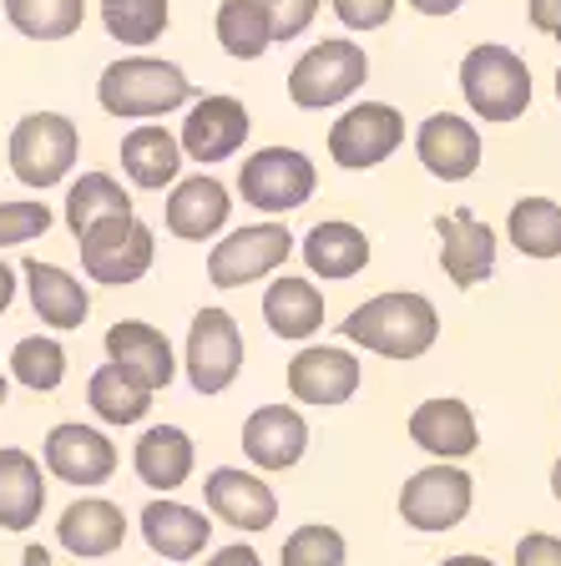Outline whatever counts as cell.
Returning <instances> with one entry per match:
<instances>
[{"label":"cell","instance_id":"cell-37","mask_svg":"<svg viewBox=\"0 0 561 566\" xmlns=\"http://www.w3.org/2000/svg\"><path fill=\"white\" fill-rule=\"evenodd\" d=\"M344 552L350 546H344L340 531L309 521L283 542V566H344Z\"/></svg>","mask_w":561,"mask_h":566},{"label":"cell","instance_id":"cell-41","mask_svg":"<svg viewBox=\"0 0 561 566\" xmlns=\"http://www.w3.org/2000/svg\"><path fill=\"white\" fill-rule=\"evenodd\" d=\"M516 566H561V536L551 531H531L516 542Z\"/></svg>","mask_w":561,"mask_h":566},{"label":"cell","instance_id":"cell-6","mask_svg":"<svg viewBox=\"0 0 561 566\" xmlns=\"http://www.w3.org/2000/svg\"><path fill=\"white\" fill-rule=\"evenodd\" d=\"M76 153H82V132L61 112H31L11 132V172L21 177L25 188H41V192L56 188L61 177L76 167Z\"/></svg>","mask_w":561,"mask_h":566},{"label":"cell","instance_id":"cell-26","mask_svg":"<svg viewBox=\"0 0 561 566\" xmlns=\"http://www.w3.org/2000/svg\"><path fill=\"white\" fill-rule=\"evenodd\" d=\"M299 253H304L309 273H319V279H354L370 263V238H364V228L329 218V223L309 228Z\"/></svg>","mask_w":561,"mask_h":566},{"label":"cell","instance_id":"cell-4","mask_svg":"<svg viewBox=\"0 0 561 566\" xmlns=\"http://www.w3.org/2000/svg\"><path fill=\"white\" fill-rule=\"evenodd\" d=\"M364 82H370V56H364V46L329 35V41H314L304 56L293 61L289 102L304 106V112H324V106L350 102Z\"/></svg>","mask_w":561,"mask_h":566},{"label":"cell","instance_id":"cell-1","mask_svg":"<svg viewBox=\"0 0 561 566\" xmlns=\"http://www.w3.org/2000/svg\"><path fill=\"white\" fill-rule=\"evenodd\" d=\"M340 334L385 359H420L440 339V314L425 294H374L344 318Z\"/></svg>","mask_w":561,"mask_h":566},{"label":"cell","instance_id":"cell-38","mask_svg":"<svg viewBox=\"0 0 561 566\" xmlns=\"http://www.w3.org/2000/svg\"><path fill=\"white\" fill-rule=\"evenodd\" d=\"M51 228V208L46 202H0V248L31 243Z\"/></svg>","mask_w":561,"mask_h":566},{"label":"cell","instance_id":"cell-47","mask_svg":"<svg viewBox=\"0 0 561 566\" xmlns=\"http://www.w3.org/2000/svg\"><path fill=\"white\" fill-rule=\"evenodd\" d=\"M440 566H496L491 556H476V552H466V556H445Z\"/></svg>","mask_w":561,"mask_h":566},{"label":"cell","instance_id":"cell-29","mask_svg":"<svg viewBox=\"0 0 561 566\" xmlns=\"http://www.w3.org/2000/svg\"><path fill=\"white\" fill-rule=\"evenodd\" d=\"M132 465H137L142 485L153 491H177V485L193 475V440L177 424H153L147 436L132 450Z\"/></svg>","mask_w":561,"mask_h":566},{"label":"cell","instance_id":"cell-45","mask_svg":"<svg viewBox=\"0 0 561 566\" xmlns=\"http://www.w3.org/2000/svg\"><path fill=\"white\" fill-rule=\"evenodd\" d=\"M11 298H15V269L11 263H0V314L11 308Z\"/></svg>","mask_w":561,"mask_h":566},{"label":"cell","instance_id":"cell-43","mask_svg":"<svg viewBox=\"0 0 561 566\" xmlns=\"http://www.w3.org/2000/svg\"><path fill=\"white\" fill-rule=\"evenodd\" d=\"M208 566H263V562H258L253 546L238 542V546H222V552H212V562H208Z\"/></svg>","mask_w":561,"mask_h":566},{"label":"cell","instance_id":"cell-44","mask_svg":"<svg viewBox=\"0 0 561 566\" xmlns=\"http://www.w3.org/2000/svg\"><path fill=\"white\" fill-rule=\"evenodd\" d=\"M409 6H415L420 15H456L466 0H409Z\"/></svg>","mask_w":561,"mask_h":566},{"label":"cell","instance_id":"cell-40","mask_svg":"<svg viewBox=\"0 0 561 566\" xmlns=\"http://www.w3.org/2000/svg\"><path fill=\"white\" fill-rule=\"evenodd\" d=\"M399 0H334V15H340L350 31H380V25L395 21Z\"/></svg>","mask_w":561,"mask_h":566},{"label":"cell","instance_id":"cell-20","mask_svg":"<svg viewBox=\"0 0 561 566\" xmlns=\"http://www.w3.org/2000/svg\"><path fill=\"white\" fill-rule=\"evenodd\" d=\"M56 542L66 546L71 556H86V562L112 556L127 542V516H122V506L102 501V495H82V501H71V506L61 511Z\"/></svg>","mask_w":561,"mask_h":566},{"label":"cell","instance_id":"cell-34","mask_svg":"<svg viewBox=\"0 0 561 566\" xmlns=\"http://www.w3.org/2000/svg\"><path fill=\"white\" fill-rule=\"evenodd\" d=\"M167 21H173L167 0H102V25L122 46H153Z\"/></svg>","mask_w":561,"mask_h":566},{"label":"cell","instance_id":"cell-30","mask_svg":"<svg viewBox=\"0 0 561 566\" xmlns=\"http://www.w3.org/2000/svg\"><path fill=\"white\" fill-rule=\"evenodd\" d=\"M506 238H511L527 259H561V202H551V198L511 202Z\"/></svg>","mask_w":561,"mask_h":566},{"label":"cell","instance_id":"cell-16","mask_svg":"<svg viewBox=\"0 0 561 566\" xmlns=\"http://www.w3.org/2000/svg\"><path fill=\"white\" fill-rule=\"evenodd\" d=\"M202 501H208V511L222 526H238V531H269L279 521V495L253 471H238V465H218L202 481Z\"/></svg>","mask_w":561,"mask_h":566},{"label":"cell","instance_id":"cell-12","mask_svg":"<svg viewBox=\"0 0 561 566\" xmlns=\"http://www.w3.org/2000/svg\"><path fill=\"white\" fill-rule=\"evenodd\" d=\"M248 106L238 96H202V102L187 106V122L177 132L187 163H228L248 142Z\"/></svg>","mask_w":561,"mask_h":566},{"label":"cell","instance_id":"cell-31","mask_svg":"<svg viewBox=\"0 0 561 566\" xmlns=\"http://www.w3.org/2000/svg\"><path fill=\"white\" fill-rule=\"evenodd\" d=\"M212 25H218V41L233 61H258L273 46V25H269L263 0H222Z\"/></svg>","mask_w":561,"mask_h":566},{"label":"cell","instance_id":"cell-23","mask_svg":"<svg viewBox=\"0 0 561 566\" xmlns=\"http://www.w3.org/2000/svg\"><path fill=\"white\" fill-rule=\"evenodd\" d=\"M21 279H25V289H31V308L41 314V324H51V329H82L86 324L92 294H86L82 279H71L66 269L41 263V259H25Z\"/></svg>","mask_w":561,"mask_h":566},{"label":"cell","instance_id":"cell-15","mask_svg":"<svg viewBox=\"0 0 561 566\" xmlns=\"http://www.w3.org/2000/svg\"><path fill=\"white\" fill-rule=\"evenodd\" d=\"M106 359H112L132 385L147 389V395H153V389H167L177 375L167 334L153 329V324H142V318H122V324L106 329Z\"/></svg>","mask_w":561,"mask_h":566},{"label":"cell","instance_id":"cell-21","mask_svg":"<svg viewBox=\"0 0 561 566\" xmlns=\"http://www.w3.org/2000/svg\"><path fill=\"white\" fill-rule=\"evenodd\" d=\"M228 212H233L228 188H222L212 172L183 177V182L173 188V198H167V233L187 238V243H202V238L222 233Z\"/></svg>","mask_w":561,"mask_h":566},{"label":"cell","instance_id":"cell-35","mask_svg":"<svg viewBox=\"0 0 561 566\" xmlns=\"http://www.w3.org/2000/svg\"><path fill=\"white\" fill-rule=\"evenodd\" d=\"M86 405H92L106 424H137L142 415H147V405H153V395L142 385H132L117 365H102L92 375V385H86Z\"/></svg>","mask_w":561,"mask_h":566},{"label":"cell","instance_id":"cell-42","mask_svg":"<svg viewBox=\"0 0 561 566\" xmlns=\"http://www.w3.org/2000/svg\"><path fill=\"white\" fill-rule=\"evenodd\" d=\"M527 21L537 25L541 35L561 41V0H527Z\"/></svg>","mask_w":561,"mask_h":566},{"label":"cell","instance_id":"cell-22","mask_svg":"<svg viewBox=\"0 0 561 566\" xmlns=\"http://www.w3.org/2000/svg\"><path fill=\"white\" fill-rule=\"evenodd\" d=\"M409 440L420 450H430L435 460H466L480 446V430L470 405L445 395V400H425L420 410L409 415Z\"/></svg>","mask_w":561,"mask_h":566},{"label":"cell","instance_id":"cell-25","mask_svg":"<svg viewBox=\"0 0 561 566\" xmlns=\"http://www.w3.org/2000/svg\"><path fill=\"white\" fill-rule=\"evenodd\" d=\"M122 172L147 192L173 188L177 172H183V142L167 127H157V122H142V127H132L122 137Z\"/></svg>","mask_w":561,"mask_h":566},{"label":"cell","instance_id":"cell-18","mask_svg":"<svg viewBox=\"0 0 561 566\" xmlns=\"http://www.w3.org/2000/svg\"><path fill=\"white\" fill-rule=\"evenodd\" d=\"M309 450V424L293 405H263L243 424V455L258 471H293Z\"/></svg>","mask_w":561,"mask_h":566},{"label":"cell","instance_id":"cell-27","mask_svg":"<svg viewBox=\"0 0 561 566\" xmlns=\"http://www.w3.org/2000/svg\"><path fill=\"white\" fill-rule=\"evenodd\" d=\"M46 481L25 450H0V531H25L41 521Z\"/></svg>","mask_w":561,"mask_h":566},{"label":"cell","instance_id":"cell-39","mask_svg":"<svg viewBox=\"0 0 561 566\" xmlns=\"http://www.w3.org/2000/svg\"><path fill=\"white\" fill-rule=\"evenodd\" d=\"M263 11H269L273 41H293V35H304L314 25L319 0H263Z\"/></svg>","mask_w":561,"mask_h":566},{"label":"cell","instance_id":"cell-19","mask_svg":"<svg viewBox=\"0 0 561 566\" xmlns=\"http://www.w3.org/2000/svg\"><path fill=\"white\" fill-rule=\"evenodd\" d=\"M46 471L66 485H102L117 471V446L92 424H56L46 436Z\"/></svg>","mask_w":561,"mask_h":566},{"label":"cell","instance_id":"cell-46","mask_svg":"<svg viewBox=\"0 0 561 566\" xmlns=\"http://www.w3.org/2000/svg\"><path fill=\"white\" fill-rule=\"evenodd\" d=\"M21 566H51V552H46V546H25Z\"/></svg>","mask_w":561,"mask_h":566},{"label":"cell","instance_id":"cell-50","mask_svg":"<svg viewBox=\"0 0 561 566\" xmlns=\"http://www.w3.org/2000/svg\"><path fill=\"white\" fill-rule=\"evenodd\" d=\"M557 102H561V71H557Z\"/></svg>","mask_w":561,"mask_h":566},{"label":"cell","instance_id":"cell-17","mask_svg":"<svg viewBox=\"0 0 561 566\" xmlns=\"http://www.w3.org/2000/svg\"><path fill=\"white\" fill-rule=\"evenodd\" d=\"M415 157L440 182H466L480 167V132L466 117H456V112H435L415 132Z\"/></svg>","mask_w":561,"mask_h":566},{"label":"cell","instance_id":"cell-49","mask_svg":"<svg viewBox=\"0 0 561 566\" xmlns=\"http://www.w3.org/2000/svg\"><path fill=\"white\" fill-rule=\"evenodd\" d=\"M6 395H11V385H6V379H0V405H6Z\"/></svg>","mask_w":561,"mask_h":566},{"label":"cell","instance_id":"cell-5","mask_svg":"<svg viewBox=\"0 0 561 566\" xmlns=\"http://www.w3.org/2000/svg\"><path fill=\"white\" fill-rule=\"evenodd\" d=\"M76 248H82V269L92 283H106V289H127V283H137L142 273L153 269V228L142 223L137 212H117V218H102V223H92L82 238H76Z\"/></svg>","mask_w":561,"mask_h":566},{"label":"cell","instance_id":"cell-28","mask_svg":"<svg viewBox=\"0 0 561 566\" xmlns=\"http://www.w3.org/2000/svg\"><path fill=\"white\" fill-rule=\"evenodd\" d=\"M263 318L279 339H309L324 329V294L309 279H273L263 294Z\"/></svg>","mask_w":561,"mask_h":566},{"label":"cell","instance_id":"cell-32","mask_svg":"<svg viewBox=\"0 0 561 566\" xmlns=\"http://www.w3.org/2000/svg\"><path fill=\"white\" fill-rule=\"evenodd\" d=\"M117 212H132V198H127V188H122L117 177L82 172L66 188V228L76 238H82L92 223H102V218H117Z\"/></svg>","mask_w":561,"mask_h":566},{"label":"cell","instance_id":"cell-33","mask_svg":"<svg viewBox=\"0 0 561 566\" xmlns=\"http://www.w3.org/2000/svg\"><path fill=\"white\" fill-rule=\"evenodd\" d=\"M6 21L25 41H66L82 31L86 0H6Z\"/></svg>","mask_w":561,"mask_h":566},{"label":"cell","instance_id":"cell-36","mask_svg":"<svg viewBox=\"0 0 561 566\" xmlns=\"http://www.w3.org/2000/svg\"><path fill=\"white\" fill-rule=\"evenodd\" d=\"M11 375L25 389H56L66 379V349H61L51 334H31L11 349Z\"/></svg>","mask_w":561,"mask_h":566},{"label":"cell","instance_id":"cell-48","mask_svg":"<svg viewBox=\"0 0 561 566\" xmlns=\"http://www.w3.org/2000/svg\"><path fill=\"white\" fill-rule=\"evenodd\" d=\"M551 495L561 501V455H557V465H551Z\"/></svg>","mask_w":561,"mask_h":566},{"label":"cell","instance_id":"cell-14","mask_svg":"<svg viewBox=\"0 0 561 566\" xmlns=\"http://www.w3.org/2000/svg\"><path fill=\"white\" fill-rule=\"evenodd\" d=\"M289 389L299 405L334 410V405H344L360 389V359L350 349H334V344H309V349L293 354Z\"/></svg>","mask_w":561,"mask_h":566},{"label":"cell","instance_id":"cell-2","mask_svg":"<svg viewBox=\"0 0 561 566\" xmlns=\"http://www.w3.org/2000/svg\"><path fill=\"white\" fill-rule=\"evenodd\" d=\"M96 102H102V112H112L122 122H147V117H167V112L193 102V82H187V71L173 66V61L122 56L102 71Z\"/></svg>","mask_w":561,"mask_h":566},{"label":"cell","instance_id":"cell-10","mask_svg":"<svg viewBox=\"0 0 561 566\" xmlns=\"http://www.w3.org/2000/svg\"><path fill=\"white\" fill-rule=\"evenodd\" d=\"M187 379L198 395H222L243 369V334L228 308H198L187 329Z\"/></svg>","mask_w":561,"mask_h":566},{"label":"cell","instance_id":"cell-24","mask_svg":"<svg viewBox=\"0 0 561 566\" xmlns=\"http://www.w3.org/2000/svg\"><path fill=\"white\" fill-rule=\"evenodd\" d=\"M208 536H212V521L202 511L183 506V501H147V511H142V542L153 546L157 556H167V562L202 556Z\"/></svg>","mask_w":561,"mask_h":566},{"label":"cell","instance_id":"cell-11","mask_svg":"<svg viewBox=\"0 0 561 566\" xmlns=\"http://www.w3.org/2000/svg\"><path fill=\"white\" fill-rule=\"evenodd\" d=\"M405 142V117L389 102H360L329 127V157L350 172H370Z\"/></svg>","mask_w":561,"mask_h":566},{"label":"cell","instance_id":"cell-7","mask_svg":"<svg viewBox=\"0 0 561 566\" xmlns=\"http://www.w3.org/2000/svg\"><path fill=\"white\" fill-rule=\"evenodd\" d=\"M319 188V172L299 147H263L238 167V192L258 212H293L304 208Z\"/></svg>","mask_w":561,"mask_h":566},{"label":"cell","instance_id":"cell-8","mask_svg":"<svg viewBox=\"0 0 561 566\" xmlns=\"http://www.w3.org/2000/svg\"><path fill=\"white\" fill-rule=\"evenodd\" d=\"M289 253H293V233L283 223L233 228L222 243H212L208 279H212V289H243V283H258V279H269L273 269H283Z\"/></svg>","mask_w":561,"mask_h":566},{"label":"cell","instance_id":"cell-3","mask_svg":"<svg viewBox=\"0 0 561 566\" xmlns=\"http://www.w3.org/2000/svg\"><path fill=\"white\" fill-rule=\"evenodd\" d=\"M460 92L480 122H516L531 106V71L511 46H470L460 61Z\"/></svg>","mask_w":561,"mask_h":566},{"label":"cell","instance_id":"cell-9","mask_svg":"<svg viewBox=\"0 0 561 566\" xmlns=\"http://www.w3.org/2000/svg\"><path fill=\"white\" fill-rule=\"evenodd\" d=\"M470 501H476V485L460 465L450 460H435L425 471H415L399 491V516L415 531H450L470 516Z\"/></svg>","mask_w":561,"mask_h":566},{"label":"cell","instance_id":"cell-13","mask_svg":"<svg viewBox=\"0 0 561 566\" xmlns=\"http://www.w3.org/2000/svg\"><path fill=\"white\" fill-rule=\"evenodd\" d=\"M435 233H440V269L456 289H476L480 279H491V269H496L491 223H480L470 208H456L435 218Z\"/></svg>","mask_w":561,"mask_h":566}]
</instances>
